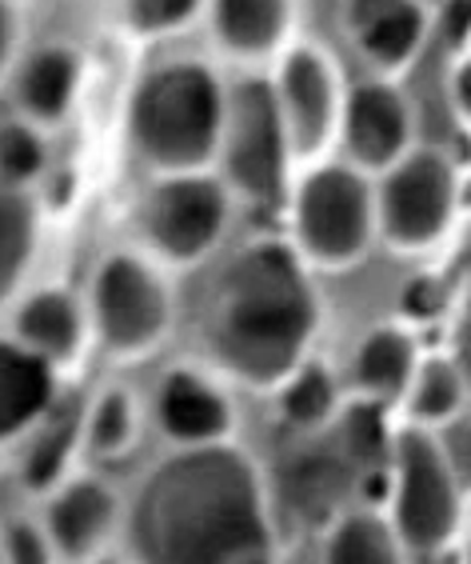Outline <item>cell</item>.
Listing matches in <instances>:
<instances>
[{"mask_svg": "<svg viewBox=\"0 0 471 564\" xmlns=\"http://www.w3.org/2000/svg\"><path fill=\"white\" fill-rule=\"evenodd\" d=\"M204 0H129L112 9V24L136 44H164L204 29Z\"/></svg>", "mask_w": 471, "mask_h": 564, "instance_id": "obj_27", "label": "cell"}, {"mask_svg": "<svg viewBox=\"0 0 471 564\" xmlns=\"http://www.w3.org/2000/svg\"><path fill=\"white\" fill-rule=\"evenodd\" d=\"M419 109L412 93L392 80H352L348 117H343L340 156L360 173L380 181L419 149Z\"/></svg>", "mask_w": 471, "mask_h": 564, "instance_id": "obj_15", "label": "cell"}, {"mask_svg": "<svg viewBox=\"0 0 471 564\" xmlns=\"http://www.w3.org/2000/svg\"><path fill=\"white\" fill-rule=\"evenodd\" d=\"M456 360H460V369H463V377H468V384H471V313L463 316V325H460V337H456Z\"/></svg>", "mask_w": 471, "mask_h": 564, "instance_id": "obj_32", "label": "cell"}, {"mask_svg": "<svg viewBox=\"0 0 471 564\" xmlns=\"http://www.w3.org/2000/svg\"><path fill=\"white\" fill-rule=\"evenodd\" d=\"M9 453H17V480H21V489L29 497L44 500L61 480L73 477L76 468H85L80 413H53L33 436H24L21 445L9 448Z\"/></svg>", "mask_w": 471, "mask_h": 564, "instance_id": "obj_25", "label": "cell"}, {"mask_svg": "<svg viewBox=\"0 0 471 564\" xmlns=\"http://www.w3.org/2000/svg\"><path fill=\"white\" fill-rule=\"evenodd\" d=\"M443 97H448L451 117L460 120L463 129H471V48L451 56L448 76H443Z\"/></svg>", "mask_w": 471, "mask_h": 564, "instance_id": "obj_29", "label": "cell"}, {"mask_svg": "<svg viewBox=\"0 0 471 564\" xmlns=\"http://www.w3.org/2000/svg\"><path fill=\"white\" fill-rule=\"evenodd\" d=\"M4 308H9L4 340L44 360L61 380L85 372L88 357L97 352V328H92L85 289H73L65 281H41L29 284L21 296H12Z\"/></svg>", "mask_w": 471, "mask_h": 564, "instance_id": "obj_12", "label": "cell"}, {"mask_svg": "<svg viewBox=\"0 0 471 564\" xmlns=\"http://www.w3.org/2000/svg\"><path fill=\"white\" fill-rule=\"evenodd\" d=\"M384 512L416 561L460 553L463 536L471 532V492L460 477L456 453L439 433L396 424L387 453Z\"/></svg>", "mask_w": 471, "mask_h": 564, "instance_id": "obj_4", "label": "cell"}, {"mask_svg": "<svg viewBox=\"0 0 471 564\" xmlns=\"http://www.w3.org/2000/svg\"><path fill=\"white\" fill-rule=\"evenodd\" d=\"M152 433L149 392H140L129 380H105L97 392L80 404V453L88 468H120L136 460Z\"/></svg>", "mask_w": 471, "mask_h": 564, "instance_id": "obj_19", "label": "cell"}, {"mask_svg": "<svg viewBox=\"0 0 471 564\" xmlns=\"http://www.w3.org/2000/svg\"><path fill=\"white\" fill-rule=\"evenodd\" d=\"M65 564H105L129 541V492L100 468H76L36 509Z\"/></svg>", "mask_w": 471, "mask_h": 564, "instance_id": "obj_13", "label": "cell"}, {"mask_svg": "<svg viewBox=\"0 0 471 564\" xmlns=\"http://www.w3.org/2000/svg\"><path fill=\"white\" fill-rule=\"evenodd\" d=\"M48 173H53V137L4 109V120H0V181H4V193L9 188L44 193Z\"/></svg>", "mask_w": 471, "mask_h": 564, "instance_id": "obj_26", "label": "cell"}, {"mask_svg": "<svg viewBox=\"0 0 471 564\" xmlns=\"http://www.w3.org/2000/svg\"><path fill=\"white\" fill-rule=\"evenodd\" d=\"M216 176L248 213H288L296 156L280 117L276 88L264 73H240L228 88V120Z\"/></svg>", "mask_w": 471, "mask_h": 564, "instance_id": "obj_8", "label": "cell"}, {"mask_svg": "<svg viewBox=\"0 0 471 564\" xmlns=\"http://www.w3.org/2000/svg\"><path fill=\"white\" fill-rule=\"evenodd\" d=\"M316 564H416V556L380 505H352L328 521Z\"/></svg>", "mask_w": 471, "mask_h": 564, "instance_id": "obj_22", "label": "cell"}, {"mask_svg": "<svg viewBox=\"0 0 471 564\" xmlns=\"http://www.w3.org/2000/svg\"><path fill=\"white\" fill-rule=\"evenodd\" d=\"M304 9L292 0H212L204 17V36L216 56L240 73H264L292 53L300 41Z\"/></svg>", "mask_w": 471, "mask_h": 564, "instance_id": "obj_17", "label": "cell"}, {"mask_svg": "<svg viewBox=\"0 0 471 564\" xmlns=\"http://www.w3.org/2000/svg\"><path fill=\"white\" fill-rule=\"evenodd\" d=\"M44 232H48V205L44 193L9 188L0 196V276H4V304L33 284L41 264Z\"/></svg>", "mask_w": 471, "mask_h": 564, "instance_id": "obj_24", "label": "cell"}, {"mask_svg": "<svg viewBox=\"0 0 471 564\" xmlns=\"http://www.w3.org/2000/svg\"><path fill=\"white\" fill-rule=\"evenodd\" d=\"M0 17H4V44H0V53H4V73H9L17 61H21L24 53H29V44H24V24H21V9H12V4H4L0 9Z\"/></svg>", "mask_w": 471, "mask_h": 564, "instance_id": "obj_31", "label": "cell"}, {"mask_svg": "<svg viewBox=\"0 0 471 564\" xmlns=\"http://www.w3.org/2000/svg\"><path fill=\"white\" fill-rule=\"evenodd\" d=\"M451 453H456L460 477H463V485H468V492H471V416L463 421V441H460V448H451Z\"/></svg>", "mask_w": 471, "mask_h": 564, "instance_id": "obj_33", "label": "cell"}, {"mask_svg": "<svg viewBox=\"0 0 471 564\" xmlns=\"http://www.w3.org/2000/svg\"><path fill=\"white\" fill-rule=\"evenodd\" d=\"M0 561L4 564H65L41 512H9V517H4Z\"/></svg>", "mask_w": 471, "mask_h": 564, "instance_id": "obj_28", "label": "cell"}, {"mask_svg": "<svg viewBox=\"0 0 471 564\" xmlns=\"http://www.w3.org/2000/svg\"><path fill=\"white\" fill-rule=\"evenodd\" d=\"M380 249L416 261L448 245L463 213V164L443 144H419L375 181Z\"/></svg>", "mask_w": 471, "mask_h": 564, "instance_id": "obj_9", "label": "cell"}, {"mask_svg": "<svg viewBox=\"0 0 471 564\" xmlns=\"http://www.w3.org/2000/svg\"><path fill=\"white\" fill-rule=\"evenodd\" d=\"M152 436H161L168 453H193V448L240 445V404L236 389L200 357L172 360L156 372L149 389Z\"/></svg>", "mask_w": 471, "mask_h": 564, "instance_id": "obj_11", "label": "cell"}, {"mask_svg": "<svg viewBox=\"0 0 471 564\" xmlns=\"http://www.w3.org/2000/svg\"><path fill=\"white\" fill-rule=\"evenodd\" d=\"M85 296L97 328V352L120 369L161 357L180 321L172 272L136 245H112L100 252L88 269Z\"/></svg>", "mask_w": 471, "mask_h": 564, "instance_id": "obj_5", "label": "cell"}, {"mask_svg": "<svg viewBox=\"0 0 471 564\" xmlns=\"http://www.w3.org/2000/svg\"><path fill=\"white\" fill-rule=\"evenodd\" d=\"M460 564H471V532L463 536V544H460Z\"/></svg>", "mask_w": 471, "mask_h": 564, "instance_id": "obj_34", "label": "cell"}, {"mask_svg": "<svg viewBox=\"0 0 471 564\" xmlns=\"http://www.w3.org/2000/svg\"><path fill=\"white\" fill-rule=\"evenodd\" d=\"M284 220H288V240L316 276L360 269L380 249L375 181L343 156L296 176Z\"/></svg>", "mask_w": 471, "mask_h": 564, "instance_id": "obj_6", "label": "cell"}, {"mask_svg": "<svg viewBox=\"0 0 471 564\" xmlns=\"http://www.w3.org/2000/svg\"><path fill=\"white\" fill-rule=\"evenodd\" d=\"M129 564H284L276 489L240 445L164 453L129 492Z\"/></svg>", "mask_w": 471, "mask_h": 564, "instance_id": "obj_1", "label": "cell"}, {"mask_svg": "<svg viewBox=\"0 0 471 564\" xmlns=\"http://www.w3.org/2000/svg\"><path fill=\"white\" fill-rule=\"evenodd\" d=\"M240 213V200L216 173L152 176L129 208V245L172 276L196 272L224 252Z\"/></svg>", "mask_w": 471, "mask_h": 564, "instance_id": "obj_7", "label": "cell"}, {"mask_svg": "<svg viewBox=\"0 0 471 564\" xmlns=\"http://www.w3.org/2000/svg\"><path fill=\"white\" fill-rule=\"evenodd\" d=\"M320 276L288 232H260L220 257L196 308V357L240 392L276 397L316 360Z\"/></svg>", "mask_w": 471, "mask_h": 564, "instance_id": "obj_2", "label": "cell"}, {"mask_svg": "<svg viewBox=\"0 0 471 564\" xmlns=\"http://www.w3.org/2000/svg\"><path fill=\"white\" fill-rule=\"evenodd\" d=\"M61 377L44 360L29 357L12 340L0 345V436L4 448H17L56 413Z\"/></svg>", "mask_w": 471, "mask_h": 564, "instance_id": "obj_20", "label": "cell"}, {"mask_svg": "<svg viewBox=\"0 0 471 564\" xmlns=\"http://www.w3.org/2000/svg\"><path fill=\"white\" fill-rule=\"evenodd\" d=\"M272 404H276L280 424H284L292 436L311 441V436H328L340 429L352 397H348L343 377L332 372V365L316 357L272 397Z\"/></svg>", "mask_w": 471, "mask_h": 564, "instance_id": "obj_23", "label": "cell"}, {"mask_svg": "<svg viewBox=\"0 0 471 564\" xmlns=\"http://www.w3.org/2000/svg\"><path fill=\"white\" fill-rule=\"evenodd\" d=\"M471 416V384L451 348H428L404 404L396 409V424L443 433Z\"/></svg>", "mask_w": 471, "mask_h": 564, "instance_id": "obj_21", "label": "cell"}, {"mask_svg": "<svg viewBox=\"0 0 471 564\" xmlns=\"http://www.w3.org/2000/svg\"><path fill=\"white\" fill-rule=\"evenodd\" d=\"M88 56L73 41H33L29 53L4 73V100L9 112L56 137L76 117L85 97Z\"/></svg>", "mask_w": 471, "mask_h": 564, "instance_id": "obj_16", "label": "cell"}, {"mask_svg": "<svg viewBox=\"0 0 471 564\" xmlns=\"http://www.w3.org/2000/svg\"><path fill=\"white\" fill-rule=\"evenodd\" d=\"M272 88H276L280 117L288 129L296 173L336 161L352 80L343 73V61L336 56L332 44L300 36L292 44V53L272 68Z\"/></svg>", "mask_w": 471, "mask_h": 564, "instance_id": "obj_10", "label": "cell"}, {"mask_svg": "<svg viewBox=\"0 0 471 564\" xmlns=\"http://www.w3.org/2000/svg\"><path fill=\"white\" fill-rule=\"evenodd\" d=\"M424 357H428V348L416 328L404 321H375L355 337L352 352H348V369H343L348 397L396 416Z\"/></svg>", "mask_w": 471, "mask_h": 564, "instance_id": "obj_18", "label": "cell"}, {"mask_svg": "<svg viewBox=\"0 0 471 564\" xmlns=\"http://www.w3.org/2000/svg\"><path fill=\"white\" fill-rule=\"evenodd\" d=\"M340 17L343 36L372 80L404 85L436 41V4L428 0H355L340 4Z\"/></svg>", "mask_w": 471, "mask_h": 564, "instance_id": "obj_14", "label": "cell"}, {"mask_svg": "<svg viewBox=\"0 0 471 564\" xmlns=\"http://www.w3.org/2000/svg\"><path fill=\"white\" fill-rule=\"evenodd\" d=\"M228 88L232 80L200 53H164L140 68L124 100V144L149 181L216 173Z\"/></svg>", "mask_w": 471, "mask_h": 564, "instance_id": "obj_3", "label": "cell"}, {"mask_svg": "<svg viewBox=\"0 0 471 564\" xmlns=\"http://www.w3.org/2000/svg\"><path fill=\"white\" fill-rule=\"evenodd\" d=\"M436 36H443L451 56L471 48V4H436Z\"/></svg>", "mask_w": 471, "mask_h": 564, "instance_id": "obj_30", "label": "cell"}]
</instances>
